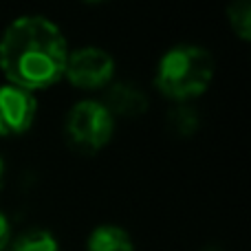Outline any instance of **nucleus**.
Returning a JSON list of instances; mask_svg holds the SVG:
<instances>
[{"mask_svg":"<svg viewBox=\"0 0 251 251\" xmlns=\"http://www.w3.org/2000/svg\"><path fill=\"white\" fill-rule=\"evenodd\" d=\"M66 55L69 47L62 29L40 13L13 18L0 35V71L9 84L31 93L64 75Z\"/></svg>","mask_w":251,"mask_h":251,"instance_id":"nucleus-1","label":"nucleus"},{"mask_svg":"<svg viewBox=\"0 0 251 251\" xmlns=\"http://www.w3.org/2000/svg\"><path fill=\"white\" fill-rule=\"evenodd\" d=\"M214 77V57L201 44H174L161 55L154 84L163 95L185 101L205 93Z\"/></svg>","mask_w":251,"mask_h":251,"instance_id":"nucleus-2","label":"nucleus"},{"mask_svg":"<svg viewBox=\"0 0 251 251\" xmlns=\"http://www.w3.org/2000/svg\"><path fill=\"white\" fill-rule=\"evenodd\" d=\"M115 119L100 100H79L64 119L66 141L79 152H97L110 141Z\"/></svg>","mask_w":251,"mask_h":251,"instance_id":"nucleus-3","label":"nucleus"},{"mask_svg":"<svg viewBox=\"0 0 251 251\" xmlns=\"http://www.w3.org/2000/svg\"><path fill=\"white\" fill-rule=\"evenodd\" d=\"M115 73V60L101 47H79L69 51L64 64V75L71 84L79 88H100L110 82Z\"/></svg>","mask_w":251,"mask_h":251,"instance_id":"nucleus-4","label":"nucleus"},{"mask_svg":"<svg viewBox=\"0 0 251 251\" xmlns=\"http://www.w3.org/2000/svg\"><path fill=\"white\" fill-rule=\"evenodd\" d=\"M38 101L31 91L13 84L0 86V134H20L33 124Z\"/></svg>","mask_w":251,"mask_h":251,"instance_id":"nucleus-5","label":"nucleus"},{"mask_svg":"<svg viewBox=\"0 0 251 251\" xmlns=\"http://www.w3.org/2000/svg\"><path fill=\"white\" fill-rule=\"evenodd\" d=\"M101 104L108 108L110 115H124V117H137L148 108V97L137 84L132 82H115L106 88Z\"/></svg>","mask_w":251,"mask_h":251,"instance_id":"nucleus-6","label":"nucleus"},{"mask_svg":"<svg viewBox=\"0 0 251 251\" xmlns=\"http://www.w3.org/2000/svg\"><path fill=\"white\" fill-rule=\"evenodd\" d=\"M86 249L88 251H134V243H132V236L124 227L113 225V223H104V225H97L88 234Z\"/></svg>","mask_w":251,"mask_h":251,"instance_id":"nucleus-7","label":"nucleus"},{"mask_svg":"<svg viewBox=\"0 0 251 251\" xmlns=\"http://www.w3.org/2000/svg\"><path fill=\"white\" fill-rule=\"evenodd\" d=\"M7 251H60V243L53 231L31 227L9 243Z\"/></svg>","mask_w":251,"mask_h":251,"instance_id":"nucleus-8","label":"nucleus"},{"mask_svg":"<svg viewBox=\"0 0 251 251\" xmlns=\"http://www.w3.org/2000/svg\"><path fill=\"white\" fill-rule=\"evenodd\" d=\"M227 16H229L231 29H234L243 40H247L249 38V22H251L249 0H234V2L227 7Z\"/></svg>","mask_w":251,"mask_h":251,"instance_id":"nucleus-9","label":"nucleus"},{"mask_svg":"<svg viewBox=\"0 0 251 251\" xmlns=\"http://www.w3.org/2000/svg\"><path fill=\"white\" fill-rule=\"evenodd\" d=\"M170 126H172L176 132L187 134V132H192V130L199 126V117H196V113L190 108V106L181 104V106H176V108L170 113Z\"/></svg>","mask_w":251,"mask_h":251,"instance_id":"nucleus-10","label":"nucleus"},{"mask_svg":"<svg viewBox=\"0 0 251 251\" xmlns=\"http://www.w3.org/2000/svg\"><path fill=\"white\" fill-rule=\"evenodd\" d=\"M11 243V223L9 218L0 212V251H4Z\"/></svg>","mask_w":251,"mask_h":251,"instance_id":"nucleus-11","label":"nucleus"},{"mask_svg":"<svg viewBox=\"0 0 251 251\" xmlns=\"http://www.w3.org/2000/svg\"><path fill=\"white\" fill-rule=\"evenodd\" d=\"M2 181H4V161L0 156V187H2Z\"/></svg>","mask_w":251,"mask_h":251,"instance_id":"nucleus-12","label":"nucleus"}]
</instances>
